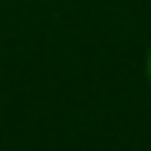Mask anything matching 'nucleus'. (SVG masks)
Returning <instances> with one entry per match:
<instances>
[{
  "mask_svg": "<svg viewBox=\"0 0 151 151\" xmlns=\"http://www.w3.org/2000/svg\"><path fill=\"white\" fill-rule=\"evenodd\" d=\"M148 80H151V52H148Z\"/></svg>",
  "mask_w": 151,
  "mask_h": 151,
  "instance_id": "1",
  "label": "nucleus"
}]
</instances>
